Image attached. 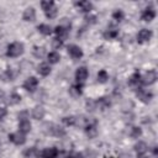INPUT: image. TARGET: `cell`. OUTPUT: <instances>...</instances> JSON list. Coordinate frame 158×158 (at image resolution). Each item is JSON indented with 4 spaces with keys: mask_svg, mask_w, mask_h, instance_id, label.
<instances>
[{
    "mask_svg": "<svg viewBox=\"0 0 158 158\" xmlns=\"http://www.w3.org/2000/svg\"><path fill=\"white\" fill-rule=\"evenodd\" d=\"M23 53V44L21 42H12L7 46V51H6V56L10 58H16L20 57Z\"/></svg>",
    "mask_w": 158,
    "mask_h": 158,
    "instance_id": "obj_1",
    "label": "cell"
},
{
    "mask_svg": "<svg viewBox=\"0 0 158 158\" xmlns=\"http://www.w3.org/2000/svg\"><path fill=\"white\" fill-rule=\"evenodd\" d=\"M84 130L89 138H94L98 135V121L95 118H88Z\"/></svg>",
    "mask_w": 158,
    "mask_h": 158,
    "instance_id": "obj_2",
    "label": "cell"
},
{
    "mask_svg": "<svg viewBox=\"0 0 158 158\" xmlns=\"http://www.w3.org/2000/svg\"><path fill=\"white\" fill-rule=\"evenodd\" d=\"M44 131L47 135H51V136H56V137H63L65 135V131L59 127L58 125H54L52 122L49 123H46L44 125Z\"/></svg>",
    "mask_w": 158,
    "mask_h": 158,
    "instance_id": "obj_3",
    "label": "cell"
},
{
    "mask_svg": "<svg viewBox=\"0 0 158 158\" xmlns=\"http://www.w3.org/2000/svg\"><path fill=\"white\" fill-rule=\"evenodd\" d=\"M41 6H42L47 19H54L57 16V7L53 1H42Z\"/></svg>",
    "mask_w": 158,
    "mask_h": 158,
    "instance_id": "obj_4",
    "label": "cell"
},
{
    "mask_svg": "<svg viewBox=\"0 0 158 158\" xmlns=\"http://www.w3.org/2000/svg\"><path fill=\"white\" fill-rule=\"evenodd\" d=\"M157 80V72L154 69L148 70L143 77H141V84L142 85H152Z\"/></svg>",
    "mask_w": 158,
    "mask_h": 158,
    "instance_id": "obj_5",
    "label": "cell"
},
{
    "mask_svg": "<svg viewBox=\"0 0 158 158\" xmlns=\"http://www.w3.org/2000/svg\"><path fill=\"white\" fill-rule=\"evenodd\" d=\"M136 95H137V98H138L142 102H144V104H148V102L152 100V98H153V94H152L151 91H147V90L142 89L141 86L137 88V90H136Z\"/></svg>",
    "mask_w": 158,
    "mask_h": 158,
    "instance_id": "obj_6",
    "label": "cell"
},
{
    "mask_svg": "<svg viewBox=\"0 0 158 158\" xmlns=\"http://www.w3.org/2000/svg\"><path fill=\"white\" fill-rule=\"evenodd\" d=\"M69 28H70V27H67V26H64V25H58V26L54 28V33L57 35V38L60 40V41L67 40V37L69 36Z\"/></svg>",
    "mask_w": 158,
    "mask_h": 158,
    "instance_id": "obj_7",
    "label": "cell"
},
{
    "mask_svg": "<svg viewBox=\"0 0 158 158\" xmlns=\"http://www.w3.org/2000/svg\"><path fill=\"white\" fill-rule=\"evenodd\" d=\"M9 141L12 142V143L16 144V146H21V144H23V143L26 142V137H25L23 133H21V132L19 131V132L10 133V135H9Z\"/></svg>",
    "mask_w": 158,
    "mask_h": 158,
    "instance_id": "obj_8",
    "label": "cell"
},
{
    "mask_svg": "<svg viewBox=\"0 0 158 158\" xmlns=\"http://www.w3.org/2000/svg\"><path fill=\"white\" fill-rule=\"evenodd\" d=\"M37 86H38V79L36 77H30L23 83V89L27 91H31V93L35 91L37 89Z\"/></svg>",
    "mask_w": 158,
    "mask_h": 158,
    "instance_id": "obj_9",
    "label": "cell"
},
{
    "mask_svg": "<svg viewBox=\"0 0 158 158\" xmlns=\"http://www.w3.org/2000/svg\"><path fill=\"white\" fill-rule=\"evenodd\" d=\"M68 53L73 59H80L83 57V51L79 46L77 44H70L68 46Z\"/></svg>",
    "mask_w": 158,
    "mask_h": 158,
    "instance_id": "obj_10",
    "label": "cell"
},
{
    "mask_svg": "<svg viewBox=\"0 0 158 158\" xmlns=\"http://www.w3.org/2000/svg\"><path fill=\"white\" fill-rule=\"evenodd\" d=\"M152 31L151 30H147V28H142L138 35H137V42L138 43H144V42H148L152 37Z\"/></svg>",
    "mask_w": 158,
    "mask_h": 158,
    "instance_id": "obj_11",
    "label": "cell"
},
{
    "mask_svg": "<svg viewBox=\"0 0 158 158\" xmlns=\"http://www.w3.org/2000/svg\"><path fill=\"white\" fill-rule=\"evenodd\" d=\"M88 75H89V72H88V68L86 67H79L77 69V72H75V79L80 84L83 81H85V79L88 78Z\"/></svg>",
    "mask_w": 158,
    "mask_h": 158,
    "instance_id": "obj_12",
    "label": "cell"
},
{
    "mask_svg": "<svg viewBox=\"0 0 158 158\" xmlns=\"http://www.w3.org/2000/svg\"><path fill=\"white\" fill-rule=\"evenodd\" d=\"M58 152L59 151L56 147H49V148H44L40 153V156H41V158H57Z\"/></svg>",
    "mask_w": 158,
    "mask_h": 158,
    "instance_id": "obj_13",
    "label": "cell"
},
{
    "mask_svg": "<svg viewBox=\"0 0 158 158\" xmlns=\"http://www.w3.org/2000/svg\"><path fill=\"white\" fill-rule=\"evenodd\" d=\"M154 17H156V11H154L153 7H147V9H144L143 12H142V15H141V19H142L143 21H147V22L152 21Z\"/></svg>",
    "mask_w": 158,
    "mask_h": 158,
    "instance_id": "obj_14",
    "label": "cell"
},
{
    "mask_svg": "<svg viewBox=\"0 0 158 158\" xmlns=\"http://www.w3.org/2000/svg\"><path fill=\"white\" fill-rule=\"evenodd\" d=\"M19 131L21 132V133H28L30 131H31V122H30V120H27V118H21L20 121H19Z\"/></svg>",
    "mask_w": 158,
    "mask_h": 158,
    "instance_id": "obj_15",
    "label": "cell"
},
{
    "mask_svg": "<svg viewBox=\"0 0 158 158\" xmlns=\"http://www.w3.org/2000/svg\"><path fill=\"white\" fill-rule=\"evenodd\" d=\"M22 19H23L25 21H35V19H36V10H35L32 6L27 7V9L23 11Z\"/></svg>",
    "mask_w": 158,
    "mask_h": 158,
    "instance_id": "obj_16",
    "label": "cell"
},
{
    "mask_svg": "<svg viewBox=\"0 0 158 158\" xmlns=\"http://www.w3.org/2000/svg\"><path fill=\"white\" fill-rule=\"evenodd\" d=\"M139 84H141V74L138 72H135L128 79V85L135 86V88H139Z\"/></svg>",
    "mask_w": 158,
    "mask_h": 158,
    "instance_id": "obj_17",
    "label": "cell"
},
{
    "mask_svg": "<svg viewBox=\"0 0 158 158\" xmlns=\"http://www.w3.org/2000/svg\"><path fill=\"white\" fill-rule=\"evenodd\" d=\"M75 5L80 9V11L83 12H90L93 9V4L90 1H77Z\"/></svg>",
    "mask_w": 158,
    "mask_h": 158,
    "instance_id": "obj_18",
    "label": "cell"
},
{
    "mask_svg": "<svg viewBox=\"0 0 158 158\" xmlns=\"http://www.w3.org/2000/svg\"><path fill=\"white\" fill-rule=\"evenodd\" d=\"M44 109L42 106H35L32 109V117L36 118V120H41L44 117Z\"/></svg>",
    "mask_w": 158,
    "mask_h": 158,
    "instance_id": "obj_19",
    "label": "cell"
},
{
    "mask_svg": "<svg viewBox=\"0 0 158 158\" xmlns=\"http://www.w3.org/2000/svg\"><path fill=\"white\" fill-rule=\"evenodd\" d=\"M38 156H40V153H38L36 147H30V148L23 151V157L25 158H37Z\"/></svg>",
    "mask_w": 158,
    "mask_h": 158,
    "instance_id": "obj_20",
    "label": "cell"
},
{
    "mask_svg": "<svg viewBox=\"0 0 158 158\" xmlns=\"http://www.w3.org/2000/svg\"><path fill=\"white\" fill-rule=\"evenodd\" d=\"M37 72H38L40 75H42V77H47V75H49V73H51V67H49L47 63H42V64L38 65Z\"/></svg>",
    "mask_w": 158,
    "mask_h": 158,
    "instance_id": "obj_21",
    "label": "cell"
},
{
    "mask_svg": "<svg viewBox=\"0 0 158 158\" xmlns=\"http://www.w3.org/2000/svg\"><path fill=\"white\" fill-rule=\"evenodd\" d=\"M147 149H148V147H147V144H146V142H138V143H136L135 144V151L137 152V154L138 156H142V154H144L146 152H147Z\"/></svg>",
    "mask_w": 158,
    "mask_h": 158,
    "instance_id": "obj_22",
    "label": "cell"
},
{
    "mask_svg": "<svg viewBox=\"0 0 158 158\" xmlns=\"http://www.w3.org/2000/svg\"><path fill=\"white\" fill-rule=\"evenodd\" d=\"M95 102H96V106L100 107V109H102V110L104 109H107L111 105V102H110V100L107 98H100V99L95 100Z\"/></svg>",
    "mask_w": 158,
    "mask_h": 158,
    "instance_id": "obj_23",
    "label": "cell"
},
{
    "mask_svg": "<svg viewBox=\"0 0 158 158\" xmlns=\"http://www.w3.org/2000/svg\"><path fill=\"white\" fill-rule=\"evenodd\" d=\"M37 30H38V32H41V33L44 35V36H49V35L52 33L51 26H49V25H46V23L38 25V26H37Z\"/></svg>",
    "mask_w": 158,
    "mask_h": 158,
    "instance_id": "obj_24",
    "label": "cell"
},
{
    "mask_svg": "<svg viewBox=\"0 0 158 158\" xmlns=\"http://www.w3.org/2000/svg\"><path fill=\"white\" fill-rule=\"evenodd\" d=\"M117 35H118V30H116V28L106 30V31L104 32V38H105V40H114V38L117 37Z\"/></svg>",
    "mask_w": 158,
    "mask_h": 158,
    "instance_id": "obj_25",
    "label": "cell"
},
{
    "mask_svg": "<svg viewBox=\"0 0 158 158\" xmlns=\"http://www.w3.org/2000/svg\"><path fill=\"white\" fill-rule=\"evenodd\" d=\"M47 58H48V62H49L51 64H56V63H58V62L60 60V56H59V53H57V52H51V53H48Z\"/></svg>",
    "mask_w": 158,
    "mask_h": 158,
    "instance_id": "obj_26",
    "label": "cell"
},
{
    "mask_svg": "<svg viewBox=\"0 0 158 158\" xmlns=\"http://www.w3.org/2000/svg\"><path fill=\"white\" fill-rule=\"evenodd\" d=\"M81 84L80 83H78L77 85H73L70 89H69V93H70V95H73V96H79V95H81Z\"/></svg>",
    "mask_w": 158,
    "mask_h": 158,
    "instance_id": "obj_27",
    "label": "cell"
},
{
    "mask_svg": "<svg viewBox=\"0 0 158 158\" xmlns=\"http://www.w3.org/2000/svg\"><path fill=\"white\" fill-rule=\"evenodd\" d=\"M20 101H21V95H20V94H17V93L10 94V96H9V104H10V105H16V104H19Z\"/></svg>",
    "mask_w": 158,
    "mask_h": 158,
    "instance_id": "obj_28",
    "label": "cell"
},
{
    "mask_svg": "<svg viewBox=\"0 0 158 158\" xmlns=\"http://www.w3.org/2000/svg\"><path fill=\"white\" fill-rule=\"evenodd\" d=\"M109 79V74L105 69H101L99 73H98V81L99 83H106Z\"/></svg>",
    "mask_w": 158,
    "mask_h": 158,
    "instance_id": "obj_29",
    "label": "cell"
},
{
    "mask_svg": "<svg viewBox=\"0 0 158 158\" xmlns=\"http://www.w3.org/2000/svg\"><path fill=\"white\" fill-rule=\"evenodd\" d=\"M62 121H63V123L67 125V126H75V123H77V117H75V116H65V117L62 118Z\"/></svg>",
    "mask_w": 158,
    "mask_h": 158,
    "instance_id": "obj_30",
    "label": "cell"
},
{
    "mask_svg": "<svg viewBox=\"0 0 158 158\" xmlns=\"http://www.w3.org/2000/svg\"><path fill=\"white\" fill-rule=\"evenodd\" d=\"M1 79L5 80V81H11V80H14L12 70H11V69H6V70L1 74Z\"/></svg>",
    "mask_w": 158,
    "mask_h": 158,
    "instance_id": "obj_31",
    "label": "cell"
},
{
    "mask_svg": "<svg viewBox=\"0 0 158 158\" xmlns=\"http://www.w3.org/2000/svg\"><path fill=\"white\" fill-rule=\"evenodd\" d=\"M123 17H125V14H123V11L122 10H116V11H114L112 12V19L114 20H116V21H122L123 20Z\"/></svg>",
    "mask_w": 158,
    "mask_h": 158,
    "instance_id": "obj_32",
    "label": "cell"
},
{
    "mask_svg": "<svg viewBox=\"0 0 158 158\" xmlns=\"http://www.w3.org/2000/svg\"><path fill=\"white\" fill-rule=\"evenodd\" d=\"M141 135H142V130H141L139 127H132V128H131L130 136H131L132 138H138V137H141Z\"/></svg>",
    "mask_w": 158,
    "mask_h": 158,
    "instance_id": "obj_33",
    "label": "cell"
},
{
    "mask_svg": "<svg viewBox=\"0 0 158 158\" xmlns=\"http://www.w3.org/2000/svg\"><path fill=\"white\" fill-rule=\"evenodd\" d=\"M33 54H35L36 57H38V58H42V57L44 56V48H43V47H37V46H35V47H33Z\"/></svg>",
    "mask_w": 158,
    "mask_h": 158,
    "instance_id": "obj_34",
    "label": "cell"
},
{
    "mask_svg": "<svg viewBox=\"0 0 158 158\" xmlns=\"http://www.w3.org/2000/svg\"><path fill=\"white\" fill-rule=\"evenodd\" d=\"M62 46H63V41H60V40H58L57 37L52 40V47H53L54 49H59V48H60Z\"/></svg>",
    "mask_w": 158,
    "mask_h": 158,
    "instance_id": "obj_35",
    "label": "cell"
},
{
    "mask_svg": "<svg viewBox=\"0 0 158 158\" xmlns=\"http://www.w3.org/2000/svg\"><path fill=\"white\" fill-rule=\"evenodd\" d=\"M65 158H83V154H81V153H78V152H74V153L67 154Z\"/></svg>",
    "mask_w": 158,
    "mask_h": 158,
    "instance_id": "obj_36",
    "label": "cell"
},
{
    "mask_svg": "<svg viewBox=\"0 0 158 158\" xmlns=\"http://www.w3.org/2000/svg\"><path fill=\"white\" fill-rule=\"evenodd\" d=\"M6 114H7V110L5 107H0V120L4 118L6 116Z\"/></svg>",
    "mask_w": 158,
    "mask_h": 158,
    "instance_id": "obj_37",
    "label": "cell"
},
{
    "mask_svg": "<svg viewBox=\"0 0 158 158\" xmlns=\"http://www.w3.org/2000/svg\"><path fill=\"white\" fill-rule=\"evenodd\" d=\"M95 19H96L95 16H86V17H85V21L89 22V23H94V22H95Z\"/></svg>",
    "mask_w": 158,
    "mask_h": 158,
    "instance_id": "obj_38",
    "label": "cell"
},
{
    "mask_svg": "<svg viewBox=\"0 0 158 158\" xmlns=\"http://www.w3.org/2000/svg\"><path fill=\"white\" fill-rule=\"evenodd\" d=\"M5 99V93L2 90H0V101H2Z\"/></svg>",
    "mask_w": 158,
    "mask_h": 158,
    "instance_id": "obj_39",
    "label": "cell"
},
{
    "mask_svg": "<svg viewBox=\"0 0 158 158\" xmlns=\"http://www.w3.org/2000/svg\"><path fill=\"white\" fill-rule=\"evenodd\" d=\"M157 153H158V151H157V147H153V154H154V156H157Z\"/></svg>",
    "mask_w": 158,
    "mask_h": 158,
    "instance_id": "obj_40",
    "label": "cell"
},
{
    "mask_svg": "<svg viewBox=\"0 0 158 158\" xmlns=\"http://www.w3.org/2000/svg\"><path fill=\"white\" fill-rule=\"evenodd\" d=\"M138 158H147L144 154H142V156H138Z\"/></svg>",
    "mask_w": 158,
    "mask_h": 158,
    "instance_id": "obj_41",
    "label": "cell"
},
{
    "mask_svg": "<svg viewBox=\"0 0 158 158\" xmlns=\"http://www.w3.org/2000/svg\"><path fill=\"white\" fill-rule=\"evenodd\" d=\"M104 158H116V157H111V156H106V157H104Z\"/></svg>",
    "mask_w": 158,
    "mask_h": 158,
    "instance_id": "obj_42",
    "label": "cell"
}]
</instances>
